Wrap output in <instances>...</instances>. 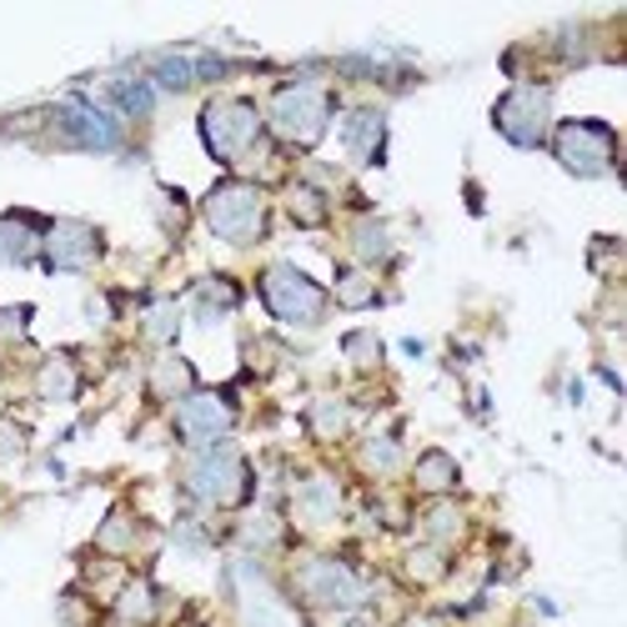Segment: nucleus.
Listing matches in <instances>:
<instances>
[{
    "mask_svg": "<svg viewBox=\"0 0 627 627\" xmlns=\"http://www.w3.org/2000/svg\"><path fill=\"white\" fill-rule=\"evenodd\" d=\"M101 547H106V552H126L130 547V542H136V532H130V518H126V512H111V522H106V527H101Z\"/></svg>",
    "mask_w": 627,
    "mask_h": 627,
    "instance_id": "obj_26",
    "label": "nucleus"
},
{
    "mask_svg": "<svg viewBox=\"0 0 627 627\" xmlns=\"http://www.w3.org/2000/svg\"><path fill=\"white\" fill-rule=\"evenodd\" d=\"M31 251H35L31 217H6L0 221V257L6 261H31Z\"/></svg>",
    "mask_w": 627,
    "mask_h": 627,
    "instance_id": "obj_16",
    "label": "nucleus"
},
{
    "mask_svg": "<svg viewBox=\"0 0 627 627\" xmlns=\"http://www.w3.org/2000/svg\"><path fill=\"white\" fill-rule=\"evenodd\" d=\"M302 593L312 597L316 607H336V613H352L362 603V583L346 563H332V557H316V563L302 567Z\"/></svg>",
    "mask_w": 627,
    "mask_h": 627,
    "instance_id": "obj_8",
    "label": "nucleus"
},
{
    "mask_svg": "<svg viewBox=\"0 0 627 627\" xmlns=\"http://www.w3.org/2000/svg\"><path fill=\"white\" fill-rule=\"evenodd\" d=\"M101 257V231L86 221H55L45 231V267L51 271H86Z\"/></svg>",
    "mask_w": 627,
    "mask_h": 627,
    "instance_id": "obj_9",
    "label": "nucleus"
},
{
    "mask_svg": "<svg viewBox=\"0 0 627 627\" xmlns=\"http://www.w3.org/2000/svg\"><path fill=\"white\" fill-rule=\"evenodd\" d=\"M342 142L357 161H367V166L382 161V142H387V121H382V111H372V106L352 111V116L342 121Z\"/></svg>",
    "mask_w": 627,
    "mask_h": 627,
    "instance_id": "obj_11",
    "label": "nucleus"
},
{
    "mask_svg": "<svg viewBox=\"0 0 627 627\" xmlns=\"http://www.w3.org/2000/svg\"><path fill=\"white\" fill-rule=\"evenodd\" d=\"M552 151L573 176H607L617 161V130L607 121H563Z\"/></svg>",
    "mask_w": 627,
    "mask_h": 627,
    "instance_id": "obj_6",
    "label": "nucleus"
},
{
    "mask_svg": "<svg viewBox=\"0 0 627 627\" xmlns=\"http://www.w3.org/2000/svg\"><path fill=\"white\" fill-rule=\"evenodd\" d=\"M25 452V427L11 422V417H0V462L6 457H21Z\"/></svg>",
    "mask_w": 627,
    "mask_h": 627,
    "instance_id": "obj_28",
    "label": "nucleus"
},
{
    "mask_svg": "<svg viewBox=\"0 0 627 627\" xmlns=\"http://www.w3.org/2000/svg\"><path fill=\"white\" fill-rule=\"evenodd\" d=\"M111 101H116L126 116H146V111H151V86H146V81H116V86H111Z\"/></svg>",
    "mask_w": 627,
    "mask_h": 627,
    "instance_id": "obj_20",
    "label": "nucleus"
},
{
    "mask_svg": "<svg viewBox=\"0 0 627 627\" xmlns=\"http://www.w3.org/2000/svg\"><path fill=\"white\" fill-rule=\"evenodd\" d=\"M201 142L217 161L237 166L251 146L261 142V111L241 96H221L201 111Z\"/></svg>",
    "mask_w": 627,
    "mask_h": 627,
    "instance_id": "obj_2",
    "label": "nucleus"
},
{
    "mask_svg": "<svg viewBox=\"0 0 627 627\" xmlns=\"http://www.w3.org/2000/svg\"><path fill=\"white\" fill-rule=\"evenodd\" d=\"M407 627H447L442 617H427V613H417V617H407Z\"/></svg>",
    "mask_w": 627,
    "mask_h": 627,
    "instance_id": "obj_33",
    "label": "nucleus"
},
{
    "mask_svg": "<svg viewBox=\"0 0 627 627\" xmlns=\"http://www.w3.org/2000/svg\"><path fill=\"white\" fill-rule=\"evenodd\" d=\"M231 422H237V411H231V397H221V391H196L176 411V427H181L186 442H217V437L231 432Z\"/></svg>",
    "mask_w": 627,
    "mask_h": 627,
    "instance_id": "obj_10",
    "label": "nucleus"
},
{
    "mask_svg": "<svg viewBox=\"0 0 627 627\" xmlns=\"http://www.w3.org/2000/svg\"><path fill=\"white\" fill-rule=\"evenodd\" d=\"M25 322H31V312H25V306H11V312H0V342L21 336V332H25Z\"/></svg>",
    "mask_w": 627,
    "mask_h": 627,
    "instance_id": "obj_31",
    "label": "nucleus"
},
{
    "mask_svg": "<svg viewBox=\"0 0 627 627\" xmlns=\"http://www.w3.org/2000/svg\"><path fill=\"white\" fill-rule=\"evenodd\" d=\"M261 302L286 326H312V322H322V312H326V292L306 271H296L292 261H276V267L261 271Z\"/></svg>",
    "mask_w": 627,
    "mask_h": 627,
    "instance_id": "obj_5",
    "label": "nucleus"
},
{
    "mask_svg": "<svg viewBox=\"0 0 627 627\" xmlns=\"http://www.w3.org/2000/svg\"><path fill=\"white\" fill-rule=\"evenodd\" d=\"M336 296H342L346 306H372V302H377V282H372V276H362V271H342Z\"/></svg>",
    "mask_w": 627,
    "mask_h": 627,
    "instance_id": "obj_21",
    "label": "nucleus"
},
{
    "mask_svg": "<svg viewBox=\"0 0 627 627\" xmlns=\"http://www.w3.org/2000/svg\"><path fill=\"white\" fill-rule=\"evenodd\" d=\"M357 247H362V257H387V231H382V227H362Z\"/></svg>",
    "mask_w": 627,
    "mask_h": 627,
    "instance_id": "obj_30",
    "label": "nucleus"
},
{
    "mask_svg": "<svg viewBox=\"0 0 627 627\" xmlns=\"http://www.w3.org/2000/svg\"><path fill=\"white\" fill-rule=\"evenodd\" d=\"M116 617L121 623H151L156 617V593H151V583H130L126 593H121V603H116Z\"/></svg>",
    "mask_w": 627,
    "mask_h": 627,
    "instance_id": "obj_17",
    "label": "nucleus"
},
{
    "mask_svg": "<svg viewBox=\"0 0 627 627\" xmlns=\"http://www.w3.org/2000/svg\"><path fill=\"white\" fill-rule=\"evenodd\" d=\"M186 487H191L201 502H217V508H237L251 498V467L237 447H206L191 457L186 467Z\"/></svg>",
    "mask_w": 627,
    "mask_h": 627,
    "instance_id": "obj_4",
    "label": "nucleus"
},
{
    "mask_svg": "<svg viewBox=\"0 0 627 627\" xmlns=\"http://www.w3.org/2000/svg\"><path fill=\"white\" fill-rule=\"evenodd\" d=\"M237 306V286L227 282V276H211V282H201V316L211 322V316L231 312Z\"/></svg>",
    "mask_w": 627,
    "mask_h": 627,
    "instance_id": "obj_19",
    "label": "nucleus"
},
{
    "mask_svg": "<svg viewBox=\"0 0 627 627\" xmlns=\"http://www.w3.org/2000/svg\"><path fill=\"white\" fill-rule=\"evenodd\" d=\"M41 397L45 401H71L76 397V387H81V377H76V362L71 357H45V367H41Z\"/></svg>",
    "mask_w": 627,
    "mask_h": 627,
    "instance_id": "obj_14",
    "label": "nucleus"
},
{
    "mask_svg": "<svg viewBox=\"0 0 627 627\" xmlns=\"http://www.w3.org/2000/svg\"><path fill=\"white\" fill-rule=\"evenodd\" d=\"M427 522H432V537H452V532H462V518H457L452 508H437Z\"/></svg>",
    "mask_w": 627,
    "mask_h": 627,
    "instance_id": "obj_32",
    "label": "nucleus"
},
{
    "mask_svg": "<svg viewBox=\"0 0 627 627\" xmlns=\"http://www.w3.org/2000/svg\"><path fill=\"white\" fill-rule=\"evenodd\" d=\"M292 217L302 227H322L326 221V196L316 186H292Z\"/></svg>",
    "mask_w": 627,
    "mask_h": 627,
    "instance_id": "obj_18",
    "label": "nucleus"
},
{
    "mask_svg": "<svg viewBox=\"0 0 627 627\" xmlns=\"http://www.w3.org/2000/svg\"><path fill=\"white\" fill-rule=\"evenodd\" d=\"M362 462H367L372 472H391V467L401 462V457H397V442H367V452H362Z\"/></svg>",
    "mask_w": 627,
    "mask_h": 627,
    "instance_id": "obj_29",
    "label": "nucleus"
},
{
    "mask_svg": "<svg viewBox=\"0 0 627 627\" xmlns=\"http://www.w3.org/2000/svg\"><path fill=\"white\" fill-rule=\"evenodd\" d=\"M498 130L512 146H542L547 142V121H552V91L547 86H512L492 111Z\"/></svg>",
    "mask_w": 627,
    "mask_h": 627,
    "instance_id": "obj_7",
    "label": "nucleus"
},
{
    "mask_svg": "<svg viewBox=\"0 0 627 627\" xmlns=\"http://www.w3.org/2000/svg\"><path fill=\"white\" fill-rule=\"evenodd\" d=\"M271 130L292 146H316L322 142L326 121H332V91L316 86V81H292V86H276L267 106Z\"/></svg>",
    "mask_w": 627,
    "mask_h": 627,
    "instance_id": "obj_1",
    "label": "nucleus"
},
{
    "mask_svg": "<svg viewBox=\"0 0 627 627\" xmlns=\"http://www.w3.org/2000/svg\"><path fill=\"white\" fill-rule=\"evenodd\" d=\"M206 227L231 247H251L267 231V201L251 181H221L206 196Z\"/></svg>",
    "mask_w": 627,
    "mask_h": 627,
    "instance_id": "obj_3",
    "label": "nucleus"
},
{
    "mask_svg": "<svg viewBox=\"0 0 627 627\" xmlns=\"http://www.w3.org/2000/svg\"><path fill=\"white\" fill-rule=\"evenodd\" d=\"M156 81L171 86V91H181V86H191L196 81V65L181 61V55H166V61H156Z\"/></svg>",
    "mask_w": 627,
    "mask_h": 627,
    "instance_id": "obj_25",
    "label": "nucleus"
},
{
    "mask_svg": "<svg viewBox=\"0 0 627 627\" xmlns=\"http://www.w3.org/2000/svg\"><path fill=\"white\" fill-rule=\"evenodd\" d=\"M191 362H181V357H161L151 367V397L156 401H176L181 397L186 401V391H191Z\"/></svg>",
    "mask_w": 627,
    "mask_h": 627,
    "instance_id": "obj_12",
    "label": "nucleus"
},
{
    "mask_svg": "<svg viewBox=\"0 0 627 627\" xmlns=\"http://www.w3.org/2000/svg\"><path fill=\"white\" fill-rule=\"evenodd\" d=\"M417 487H422V492H432V498L452 492V487H457V462L447 452H427L422 462H417Z\"/></svg>",
    "mask_w": 627,
    "mask_h": 627,
    "instance_id": "obj_15",
    "label": "nucleus"
},
{
    "mask_svg": "<svg viewBox=\"0 0 627 627\" xmlns=\"http://www.w3.org/2000/svg\"><path fill=\"white\" fill-rule=\"evenodd\" d=\"M442 573H447V563H442V552H432V547H422V552H411V557H407V577H411V583H437Z\"/></svg>",
    "mask_w": 627,
    "mask_h": 627,
    "instance_id": "obj_23",
    "label": "nucleus"
},
{
    "mask_svg": "<svg viewBox=\"0 0 627 627\" xmlns=\"http://www.w3.org/2000/svg\"><path fill=\"white\" fill-rule=\"evenodd\" d=\"M176 326H181V312H176V302H156L151 312H146V336H151V342H171Z\"/></svg>",
    "mask_w": 627,
    "mask_h": 627,
    "instance_id": "obj_22",
    "label": "nucleus"
},
{
    "mask_svg": "<svg viewBox=\"0 0 627 627\" xmlns=\"http://www.w3.org/2000/svg\"><path fill=\"white\" fill-rule=\"evenodd\" d=\"M312 427H316V437H326V442L342 437L346 432V407H342V401H322V407L312 411Z\"/></svg>",
    "mask_w": 627,
    "mask_h": 627,
    "instance_id": "obj_24",
    "label": "nucleus"
},
{
    "mask_svg": "<svg viewBox=\"0 0 627 627\" xmlns=\"http://www.w3.org/2000/svg\"><path fill=\"white\" fill-rule=\"evenodd\" d=\"M346 627H362V623H346Z\"/></svg>",
    "mask_w": 627,
    "mask_h": 627,
    "instance_id": "obj_34",
    "label": "nucleus"
},
{
    "mask_svg": "<svg viewBox=\"0 0 627 627\" xmlns=\"http://www.w3.org/2000/svg\"><path fill=\"white\" fill-rule=\"evenodd\" d=\"M336 508H342V502H336V487H332V482H306L302 492H296V518L312 522V527L332 522Z\"/></svg>",
    "mask_w": 627,
    "mask_h": 627,
    "instance_id": "obj_13",
    "label": "nucleus"
},
{
    "mask_svg": "<svg viewBox=\"0 0 627 627\" xmlns=\"http://www.w3.org/2000/svg\"><path fill=\"white\" fill-rule=\"evenodd\" d=\"M342 352H346V357H357L362 362V367H372V362H382V342H377V336H346V342H342Z\"/></svg>",
    "mask_w": 627,
    "mask_h": 627,
    "instance_id": "obj_27",
    "label": "nucleus"
}]
</instances>
